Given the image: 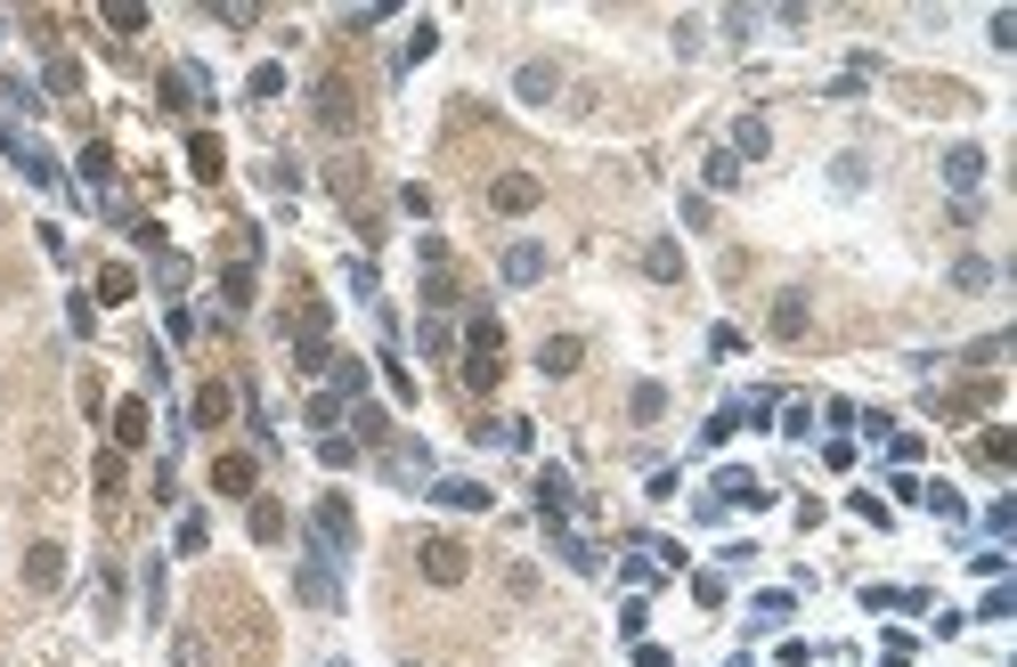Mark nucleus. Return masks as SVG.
<instances>
[{"label":"nucleus","mask_w":1017,"mask_h":667,"mask_svg":"<svg viewBox=\"0 0 1017 667\" xmlns=\"http://www.w3.org/2000/svg\"><path fill=\"white\" fill-rule=\"evenodd\" d=\"M131 285H139V277H131L122 261H114V269H98V302H131Z\"/></svg>","instance_id":"nucleus-35"},{"label":"nucleus","mask_w":1017,"mask_h":667,"mask_svg":"<svg viewBox=\"0 0 1017 667\" xmlns=\"http://www.w3.org/2000/svg\"><path fill=\"white\" fill-rule=\"evenodd\" d=\"M25 587L33 594H57V587H66V546H57V537H33V546H25Z\"/></svg>","instance_id":"nucleus-6"},{"label":"nucleus","mask_w":1017,"mask_h":667,"mask_svg":"<svg viewBox=\"0 0 1017 667\" xmlns=\"http://www.w3.org/2000/svg\"><path fill=\"white\" fill-rule=\"evenodd\" d=\"M635 667H676V659L659 652V643H643V652H635Z\"/></svg>","instance_id":"nucleus-49"},{"label":"nucleus","mask_w":1017,"mask_h":667,"mask_svg":"<svg viewBox=\"0 0 1017 667\" xmlns=\"http://www.w3.org/2000/svg\"><path fill=\"white\" fill-rule=\"evenodd\" d=\"M253 537H261V546L285 537V505H277V496H253Z\"/></svg>","instance_id":"nucleus-28"},{"label":"nucleus","mask_w":1017,"mask_h":667,"mask_svg":"<svg viewBox=\"0 0 1017 667\" xmlns=\"http://www.w3.org/2000/svg\"><path fill=\"white\" fill-rule=\"evenodd\" d=\"M733 431H741V400H724V407L709 415V440H733Z\"/></svg>","instance_id":"nucleus-44"},{"label":"nucleus","mask_w":1017,"mask_h":667,"mask_svg":"<svg viewBox=\"0 0 1017 667\" xmlns=\"http://www.w3.org/2000/svg\"><path fill=\"white\" fill-rule=\"evenodd\" d=\"M537 196H546V187H537L529 172H496V179H489V212H505V220L537 212Z\"/></svg>","instance_id":"nucleus-5"},{"label":"nucleus","mask_w":1017,"mask_h":667,"mask_svg":"<svg viewBox=\"0 0 1017 667\" xmlns=\"http://www.w3.org/2000/svg\"><path fill=\"white\" fill-rule=\"evenodd\" d=\"M326 187H335V196L350 204V220H359V163H350V155H335V163H326Z\"/></svg>","instance_id":"nucleus-24"},{"label":"nucleus","mask_w":1017,"mask_h":667,"mask_svg":"<svg viewBox=\"0 0 1017 667\" xmlns=\"http://www.w3.org/2000/svg\"><path fill=\"white\" fill-rule=\"evenodd\" d=\"M724 496H741V505H765V481H750V472H724Z\"/></svg>","instance_id":"nucleus-43"},{"label":"nucleus","mask_w":1017,"mask_h":667,"mask_svg":"<svg viewBox=\"0 0 1017 667\" xmlns=\"http://www.w3.org/2000/svg\"><path fill=\"white\" fill-rule=\"evenodd\" d=\"M798 334H806V294L790 285V294L774 302V342H798Z\"/></svg>","instance_id":"nucleus-23"},{"label":"nucleus","mask_w":1017,"mask_h":667,"mask_svg":"<svg viewBox=\"0 0 1017 667\" xmlns=\"http://www.w3.org/2000/svg\"><path fill=\"white\" fill-rule=\"evenodd\" d=\"M496 374H505V326H496V318H472L464 326V383L472 391H496Z\"/></svg>","instance_id":"nucleus-2"},{"label":"nucleus","mask_w":1017,"mask_h":667,"mask_svg":"<svg viewBox=\"0 0 1017 667\" xmlns=\"http://www.w3.org/2000/svg\"><path fill=\"white\" fill-rule=\"evenodd\" d=\"M765 147H774V131H765V114H741V122H733V147H724V155H733V163H757Z\"/></svg>","instance_id":"nucleus-17"},{"label":"nucleus","mask_w":1017,"mask_h":667,"mask_svg":"<svg viewBox=\"0 0 1017 667\" xmlns=\"http://www.w3.org/2000/svg\"><path fill=\"white\" fill-rule=\"evenodd\" d=\"M952 285H961V294H985V285H1002V269H993L985 253H961L952 261Z\"/></svg>","instance_id":"nucleus-20"},{"label":"nucleus","mask_w":1017,"mask_h":667,"mask_svg":"<svg viewBox=\"0 0 1017 667\" xmlns=\"http://www.w3.org/2000/svg\"><path fill=\"white\" fill-rule=\"evenodd\" d=\"M309 114H318L326 139L359 131V90H350V74H318V81H309Z\"/></svg>","instance_id":"nucleus-1"},{"label":"nucleus","mask_w":1017,"mask_h":667,"mask_svg":"<svg viewBox=\"0 0 1017 667\" xmlns=\"http://www.w3.org/2000/svg\"><path fill=\"white\" fill-rule=\"evenodd\" d=\"M977 611H985V619H1009V611H1017V587H993V594L977 602Z\"/></svg>","instance_id":"nucleus-48"},{"label":"nucleus","mask_w":1017,"mask_h":667,"mask_svg":"<svg viewBox=\"0 0 1017 667\" xmlns=\"http://www.w3.org/2000/svg\"><path fill=\"white\" fill-rule=\"evenodd\" d=\"M98 17H107V33H122V41H131V33H147V0H107V9H98Z\"/></svg>","instance_id":"nucleus-19"},{"label":"nucleus","mask_w":1017,"mask_h":667,"mask_svg":"<svg viewBox=\"0 0 1017 667\" xmlns=\"http://www.w3.org/2000/svg\"><path fill=\"white\" fill-rule=\"evenodd\" d=\"M635 424H659V415H668V391H659V383H635Z\"/></svg>","instance_id":"nucleus-31"},{"label":"nucleus","mask_w":1017,"mask_h":667,"mask_svg":"<svg viewBox=\"0 0 1017 667\" xmlns=\"http://www.w3.org/2000/svg\"><path fill=\"white\" fill-rule=\"evenodd\" d=\"M318 456H326V464H359V440H342V431H318Z\"/></svg>","instance_id":"nucleus-38"},{"label":"nucleus","mask_w":1017,"mask_h":667,"mask_svg":"<svg viewBox=\"0 0 1017 667\" xmlns=\"http://www.w3.org/2000/svg\"><path fill=\"white\" fill-rule=\"evenodd\" d=\"M294 367L302 374H326V367H335V342H294Z\"/></svg>","instance_id":"nucleus-36"},{"label":"nucleus","mask_w":1017,"mask_h":667,"mask_svg":"<svg viewBox=\"0 0 1017 667\" xmlns=\"http://www.w3.org/2000/svg\"><path fill=\"white\" fill-rule=\"evenodd\" d=\"M643 277H652V285H676V277H684L676 237H652V244H643Z\"/></svg>","instance_id":"nucleus-16"},{"label":"nucleus","mask_w":1017,"mask_h":667,"mask_svg":"<svg viewBox=\"0 0 1017 667\" xmlns=\"http://www.w3.org/2000/svg\"><path fill=\"white\" fill-rule=\"evenodd\" d=\"M50 90H57V98L81 90V66H74V57H50Z\"/></svg>","instance_id":"nucleus-40"},{"label":"nucleus","mask_w":1017,"mask_h":667,"mask_svg":"<svg viewBox=\"0 0 1017 667\" xmlns=\"http://www.w3.org/2000/svg\"><path fill=\"white\" fill-rule=\"evenodd\" d=\"M212 489H220V496H244V505H253V496H261V464H253V456H237V448H228L220 464H212Z\"/></svg>","instance_id":"nucleus-8"},{"label":"nucleus","mask_w":1017,"mask_h":667,"mask_svg":"<svg viewBox=\"0 0 1017 667\" xmlns=\"http://www.w3.org/2000/svg\"><path fill=\"white\" fill-rule=\"evenodd\" d=\"M537 505H546V521H562V513L578 505V496H570V481H562V472H537Z\"/></svg>","instance_id":"nucleus-26"},{"label":"nucleus","mask_w":1017,"mask_h":667,"mask_svg":"<svg viewBox=\"0 0 1017 667\" xmlns=\"http://www.w3.org/2000/svg\"><path fill=\"white\" fill-rule=\"evenodd\" d=\"M228 415H237V391H228V383H204L196 407H188V424H196V431H220Z\"/></svg>","instance_id":"nucleus-13"},{"label":"nucleus","mask_w":1017,"mask_h":667,"mask_svg":"<svg viewBox=\"0 0 1017 667\" xmlns=\"http://www.w3.org/2000/svg\"><path fill=\"white\" fill-rule=\"evenodd\" d=\"M1009 529H1017V505H1009V496H1002V505L985 513V537H1009Z\"/></svg>","instance_id":"nucleus-47"},{"label":"nucleus","mask_w":1017,"mask_h":667,"mask_svg":"<svg viewBox=\"0 0 1017 667\" xmlns=\"http://www.w3.org/2000/svg\"><path fill=\"white\" fill-rule=\"evenodd\" d=\"M496 269H505V285H546V269H554V253H546V244H505V261H496Z\"/></svg>","instance_id":"nucleus-11"},{"label":"nucleus","mask_w":1017,"mask_h":667,"mask_svg":"<svg viewBox=\"0 0 1017 667\" xmlns=\"http://www.w3.org/2000/svg\"><path fill=\"white\" fill-rule=\"evenodd\" d=\"M977 179H985V147H944V187L952 196H977Z\"/></svg>","instance_id":"nucleus-12"},{"label":"nucleus","mask_w":1017,"mask_h":667,"mask_svg":"<svg viewBox=\"0 0 1017 667\" xmlns=\"http://www.w3.org/2000/svg\"><path fill=\"white\" fill-rule=\"evenodd\" d=\"M81 179L107 187V179H114V155H107V147H81Z\"/></svg>","instance_id":"nucleus-39"},{"label":"nucleus","mask_w":1017,"mask_h":667,"mask_svg":"<svg viewBox=\"0 0 1017 667\" xmlns=\"http://www.w3.org/2000/svg\"><path fill=\"white\" fill-rule=\"evenodd\" d=\"M415 350H424V359L456 350V342H448V318H440V309H424V318H415Z\"/></svg>","instance_id":"nucleus-25"},{"label":"nucleus","mask_w":1017,"mask_h":667,"mask_svg":"<svg viewBox=\"0 0 1017 667\" xmlns=\"http://www.w3.org/2000/svg\"><path fill=\"white\" fill-rule=\"evenodd\" d=\"M619 578H627V587H652L659 561H652V554H627V561H619Z\"/></svg>","instance_id":"nucleus-42"},{"label":"nucleus","mask_w":1017,"mask_h":667,"mask_svg":"<svg viewBox=\"0 0 1017 667\" xmlns=\"http://www.w3.org/2000/svg\"><path fill=\"white\" fill-rule=\"evenodd\" d=\"M790 619V594H757V627H781Z\"/></svg>","instance_id":"nucleus-46"},{"label":"nucleus","mask_w":1017,"mask_h":667,"mask_svg":"<svg viewBox=\"0 0 1017 667\" xmlns=\"http://www.w3.org/2000/svg\"><path fill=\"white\" fill-rule=\"evenodd\" d=\"M147 431H155L147 400H122V407H114V448H147Z\"/></svg>","instance_id":"nucleus-15"},{"label":"nucleus","mask_w":1017,"mask_h":667,"mask_svg":"<svg viewBox=\"0 0 1017 667\" xmlns=\"http://www.w3.org/2000/svg\"><path fill=\"white\" fill-rule=\"evenodd\" d=\"M172 659H179V667H212V643H204L196 627H179V635H172Z\"/></svg>","instance_id":"nucleus-29"},{"label":"nucleus","mask_w":1017,"mask_h":667,"mask_svg":"<svg viewBox=\"0 0 1017 667\" xmlns=\"http://www.w3.org/2000/svg\"><path fill=\"white\" fill-rule=\"evenodd\" d=\"M155 285L179 302V294H188V261H179V253H163V261H155Z\"/></svg>","instance_id":"nucleus-34"},{"label":"nucleus","mask_w":1017,"mask_h":667,"mask_svg":"<svg viewBox=\"0 0 1017 667\" xmlns=\"http://www.w3.org/2000/svg\"><path fill=\"white\" fill-rule=\"evenodd\" d=\"M554 90H562V74H554V66H546V57H529V66H522V74H513V98H522V107H546V98H554Z\"/></svg>","instance_id":"nucleus-14"},{"label":"nucleus","mask_w":1017,"mask_h":667,"mask_svg":"<svg viewBox=\"0 0 1017 667\" xmlns=\"http://www.w3.org/2000/svg\"><path fill=\"white\" fill-rule=\"evenodd\" d=\"M220 294H228V309H244V302H253V269H244V261H228V277H220Z\"/></svg>","instance_id":"nucleus-33"},{"label":"nucleus","mask_w":1017,"mask_h":667,"mask_svg":"<svg viewBox=\"0 0 1017 667\" xmlns=\"http://www.w3.org/2000/svg\"><path fill=\"white\" fill-rule=\"evenodd\" d=\"M98 505H114V496H122V448H98Z\"/></svg>","instance_id":"nucleus-27"},{"label":"nucleus","mask_w":1017,"mask_h":667,"mask_svg":"<svg viewBox=\"0 0 1017 667\" xmlns=\"http://www.w3.org/2000/svg\"><path fill=\"white\" fill-rule=\"evenodd\" d=\"M977 448H985V464H1017V431H985Z\"/></svg>","instance_id":"nucleus-41"},{"label":"nucleus","mask_w":1017,"mask_h":667,"mask_svg":"<svg viewBox=\"0 0 1017 667\" xmlns=\"http://www.w3.org/2000/svg\"><path fill=\"white\" fill-rule=\"evenodd\" d=\"M188 172H196V179H220V172H228V155H220V139H212V131H196V139H188Z\"/></svg>","instance_id":"nucleus-22"},{"label":"nucleus","mask_w":1017,"mask_h":667,"mask_svg":"<svg viewBox=\"0 0 1017 667\" xmlns=\"http://www.w3.org/2000/svg\"><path fill=\"white\" fill-rule=\"evenodd\" d=\"M415 561H424L431 587H464V570H472V554L456 546V537H424V554H415Z\"/></svg>","instance_id":"nucleus-4"},{"label":"nucleus","mask_w":1017,"mask_h":667,"mask_svg":"<svg viewBox=\"0 0 1017 667\" xmlns=\"http://www.w3.org/2000/svg\"><path fill=\"white\" fill-rule=\"evenodd\" d=\"M431 496L448 513H489V481H431Z\"/></svg>","instance_id":"nucleus-18"},{"label":"nucleus","mask_w":1017,"mask_h":667,"mask_svg":"<svg viewBox=\"0 0 1017 667\" xmlns=\"http://www.w3.org/2000/svg\"><path fill=\"white\" fill-rule=\"evenodd\" d=\"M1002 342H1009V334H985V342H969V367H1002Z\"/></svg>","instance_id":"nucleus-45"},{"label":"nucleus","mask_w":1017,"mask_h":667,"mask_svg":"<svg viewBox=\"0 0 1017 667\" xmlns=\"http://www.w3.org/2000/svg\"><path fill=\"white\" fill-rule=\"evenodd\" d=\"M294 594L309 602V611H342V587H335V570H326L318 554H309L302 570H294Z\"/></svg>","instance_id":"nucleus-7"},{"label":"nucleus","mask_w":1017,"mask_h":667,"mask_svg":"<svg viewBox=\"0 0 1017 667\" xmlns=\"http://www.w3.org/2000/svg\"><path fill=\"white\" fill-rule=\"evenodd\" d=\"M863 602H871V611H920L928 594H911V587H871Z\"/></svg>","instance_id":"nucleus-32"},{"label":"nucleus","mask_w":1017,"mask_h":667,"mask_svg":"<svg viewBox=\"0 0 1017 667\" xmlns=\"http://www.w3.org/2000/svg\"><path fill=\"white\" fill-rule=\"evenodd\" d=\"M920 496H928V513H944V521H969V505H961V489H952V481H928Z\"/></svg>","instance_id":"nucleus-30"},{"label":"nucleus","mask_w":1017,"mask_h":667,"mask_svg":"<svg viewBox=\"0 0 1017 667\" xmlns=\"http://www.w3.org/2000/svg\"><path fill=\"white\" fill-rule=\"evenodd\" d=\"M309 529H318V561H350V546H359L350 496H318V505H309Z\"/></svg>","instance_id":"nucleus-3"},{"label":"nucleus","mask_w":1017,"mask_h":667,"mask_svg":"<svg viewBox=\"0 0 1017 667\" xmlns=\"http://www.w3.org/2000/svg\"><path fill=\"white\" fill-rule=\"evenodd\" d=\"M0 147H9V163H17V172H25L33 187H57V163L41 155V147H33L25 131H9V122H0Z\"/></svg>","instance_id":"nucleus-9"},{"label":"nucleus","mask_w":1017,"mask_h":667,"mask_svg":"<svg viewBox=\"0 0 1017 667\" xmlns=\"http://www.w3.org/2000/svg\"><path fill=\"white\" fill-rule=\"evenodd\" d=\"M383 464H391V481H407V489L431 481V448L424 440H383Z\"/></svg>","instance_id":"nucleus-10"},{"label":"nucleus","mask_w":1017,"mask_h":667,"mask_svg":"<svg viewBox=\"0 0 1017 667\" xmlns=\"http://www.w3.org/2000/svg\"><path fill=\"white\" fill-rule=\"evenodd\" d=\"M302 415H309V431H335V415H342V400H335V391H318V400H309Z\"/></svg>","instance_id":"nucleus-37"},{"label":"nucleus","mask_w":1017,"mask_h":667,"mask_svg":"<svg viewBox=\"0 0 1017 667\" xmlns=\"http://www.w3.org/2000/svg\"><path fill=\"white\" fill-rule=\"evenodd\" d=\"M0 33H9V25H0Z\"/></svg>","instance_id":"nucleus-50"},{"label":"nucleus","mask_w":1017,"mask_h":667,"mask_svg":"<svg viewBox=\"0 0 1017 667\" xmlns=\"http://www.w3.org/2000/svg\"><path fill=\"white\" fill-rule=\"evenodd\" d=\"M578 359H587V342H578V334H554V342L537 350V367H546V374H578Z\"/></svg>","instance_id":"nucleus-21"}]
</instances>
